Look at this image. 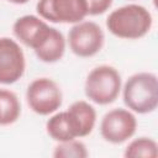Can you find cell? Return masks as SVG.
Here are the masks:
<instances>
[{
	"mask_svg": "<svg viewBox=\"0 0 158 158\" xmlns=\"http://www.w3.org/2000/svg\"><path fill=\"white\" fill-rule=\"evenodd\" d=\"M125 157L137 158V157H148L156 158L158 156V146L157 142L148 137H139L133 139L125 149Z\"/></svg>",
	"mask_w": 158,
	"mask_h": 158,
	"instance_id": "14",
	"label": "cell"
},
{
	"mask_svg": "<svg viewBox=\"0 0 158 158\" xmlns=\"http://www.w3.org/2000/svg\"><path fill=\"white\" fill-rule=\"evenodd\" d=\"M21 105L17 96L5 89H0V126L11 125L17 121Z\"/></svg>",
	"mask_w": 158,
	"mask_h": 158,
	"instance_id": "13",
	"label": "cell"
},
{
	"mask_svg": "<svg viewBox=\"0 0 158 158\" xmlns=\"http://www.w3.org/2000/svg\"><path fill=\"white\" fill-rule=\"evenodd\" d=\"M68 111L72 114V116L77 122L79 137H85L89 133H91L96 121V112L90 104H88L86 101L79 100L73 102L69 106Z\"/></svg>",
	"mask_w": 158,
	"mask_h": 158,
	"instance_id": "11",
	"label": "cell"
},
{
	"mask_svg": "<svg viewBox=\"0 0 158 158\" xmlns=\"http://www.w3.org/2000/svg\"><path fill=\"white\" fill-rule=\"evenodd\" d=\"M37 58L44 63L58 62L65 51V40L57 28L51 27L47 36L33 49Z\"/></svg>",
	"mask_w": 158,
	"mask_h": 158,
	"instance_id": "10",
	"label": "cell"
},
{
	"mask_svg": "<svg viewBox=\"0 0 158 158\" xmlns=\"http://www.w3.org/2000/svg\"><path fill=\"white\" fill-rule=\"evenodd\" d=\"M104 32L93 21H80L75 23L68 33V42L72 52L78 57H93L104 46Z\"/></svg>",
	"mask_w": 158,
	"mask_h": 158,
	"instance_id": "6",
	"label": "cell"
},
{
	"mask_svg": "<svg viewBox=\"0 0 158 158\" xmlns=\"http://www.w3.org/2000/svg\"><path fill=\"white\" fill-rule=\"evenodd\" d=\"M26 100L33 112L46 116L60 107L63 95L54 80L49 78H37L27 86Z\"/></svg>",
	"mask_w": 158,
	"mask_h": 158,
	"instance_id": "4",
	"label": "cell"
},
{
	"mask_svg": "<svg viewBox=\"0 0 158 158\" xmlns=\"http://www.w3.org/2000/svg\"><path fill=\"white\" fill-rule=\"evenodd\" d=\"M53 157L56 158H85L88 157L86 147L83 142L74 139L59 142L58 146H56Z\"/></svg>",
	"mask_w": 158,
	"mask_h": 158,
	"instance_id": "15",
	"label": "cell"
},
{
	"mask_svg": "<svg viewBox=\"0 0 158 158\" xmlns=\"http://www.w3.org/2000/svg\"><path fill=\"white\" fill-rule=\"evenodd\" d=\"M85 95L89 100L99 105L114 102L121 90V75L111 65H99L94 68L85 80Z\"/></svg>",
	"mask_w": 158,
	"mask_h": 158,
	"instance_id": "3",
	"label": "cell"
},
{
	"mask_svg": "<svg viewBox=\"0 0 158 158\" xmlns=\"http://www.w3.org/2000/svg\"><path fill=\"white\" fill-rule=\"evenodd\" d=\"M153 20L151 12L142 5L130 4L114 10L106 19L107 30L118 38L137 40L146 36Z\"/></svg>",
	"mask_w": 158,
	"mask_h": 158,
	"instance_id": "1",
	"label": "cell"
},
{
	"mask_svg": "<svg viewBox=\"0 0 158 158\" xmlns=\"http://www.w3.org/2000/svg\"><path fill=\"white\" fill-rule=\"evenodd\" d=\"M46 130L49 137L58 142L70 141L79 137L77 122L68 110L49 117L46 123Z\"/></svg>",
	"mask_w": 158,
	"mask_h": 158,
	"instance_id": "9",
	"label": "cell"
},
{
	"mask_svg": "<svg viewBox=\"0 0 158 158\" xmlns=\"http://www.w3.org/2000/svg\"><path fill=\"white\" fill-rule=\"evenodd\" d=\"M137 128L135 115L126 109H114L106 112L100 123V132L110 143H122L131 138Z\"/></svg>",
	"mask_w": 158,
	"mask_h": 158,
	"instance_id": "7",
	"label": "cell"
},
{
	"mask_svg": "<svg viewBox=\"0 0 158 158\" xmlns=\"http://www.w3.org/2000/svg\"><path fill=\"white\" fill-rule=\"evenodd\" d=\"M88 6V15H100L110 9L112 0H85Z\"/></svg>",
	"mask_w": 158,
	"mask_h": 158,
	"instance_id": "16",
	"label": "cell"
},
{
	"mask_svg": "<svg viewBox=\"0 0 158 158\" xmlns=\"http://www.w3.org/2000/svg\"><path fill=\"white\" fill-rule=\"evenodd\" d=\"M125 105L137 112L148 114L158 105V79L153 73H136L131 75L123 86Z\"/></svg>",
	"mask_w": 158,
	"mask_h": 158,
	"instance_id": "2",
	"label": "cell"
},
{
	"mask_svg": "<svg viewBox=\"0 0 158 158\" xmlns=\"http://www.w3.org/2000/svg\"><path fill=\"white\" fill-rule=\"evenodd\" d=\"M37 14L54 23H78L88 15L85 0H40Z\"/></svg>",
	"mask_w": 158,
	"mask_h": 158,
	"instance_id": "5",
	"label": "cell"
},
{
	"mask_svg": "<svg viewBox=\"0 0 158 158\" xmlns=\"http://www.w3.org/2000/svg\"><path fill=\"white\" fill-rule=\"evenodd\" d=\"M25 54L19 43L0 37V84L16 83L25 72Z\"/></svg>",
	"mask_w": 158,
	"mask_h": 158,
	"instance_id": "8",
	"label": "cell"
},
{
	"mask_svg": "<svg viewBox=\"0 0 158 158\" xmlns=\"http://www.w3.org/2000/svg\"><path fill=\"white\" fill-rule=\"evenodd\" d=\"M9 1L12 2V4H19L20 5V4H26L28 0H9Z\"/></svg>",
	"mask_w": 158,
	"mask_h": 158,
	"instance_id": "17",
	"label": "cell"
},
{
	"mask_svg": "<svg viewBox=\"0 0 158 158\" xmlns=\"http://www.w3.org/2000/svg\"><path fill=\"white\" fill-rule=\"evenodd\" d=\"M46 22L43 20H41L40 17L35 16V15H25L19 17L14 26V35L16 36L17 40H20V42H22L25 46L30 47L33 38L36 37V35L38 33V31L41 30V27L44 25Z\"/></svg>",
	"mask_w": 158,
	"mask_h": 158,
	"instance_id": "12",
	"label": "cell"
}]
</instances>
